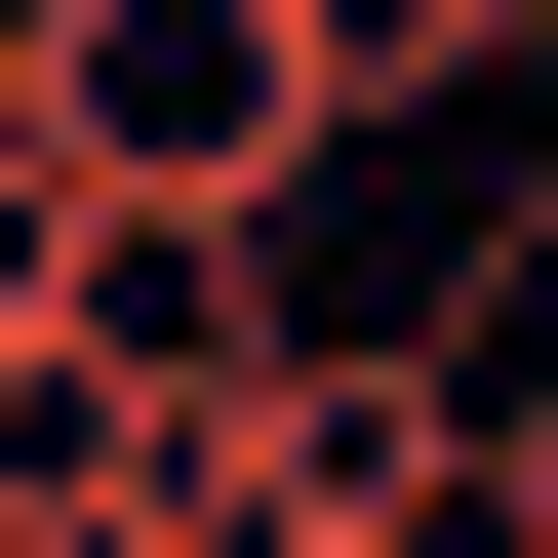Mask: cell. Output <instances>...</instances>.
<instances>
[{"mask_svg": "<svg viewBox=\"0 0 558 558\" xmlns=\"http://www.w3.org/2000/svg\"><path fill=\"white\" fill-rule=\"evenodd\" d=\"M40 160H81V199H279V240H319V199H360V40H319V0H40Z\"/></svg>", "mask_w": 558, "mask_h": 558, "instance_id": "cell-1", "label": "cell"}, {"mask_svg": "<svg viewBox=\"0 0 558 558\" xmlns=\"http://www.w3.org/2000/svg\"><path fill=\"white\" fill-rule=\"evenodd\" d=\"M279 558H478V519H279Z\"/></svg>", "mask_w": 558, "mask_h": 558, "instance_id": "cell-2", "label": "cell"}, {"mask_svg": "<svg viewBox=\"0 0 558 558\" xmlns=\"http://www.w3.org/2000/svg\"><path fill=\"white\" fill-rule=\"evenodd\" d=\"M0 160H40V0H0Z\"/></svg>", "mask_w": 558, "mask_h": 558, "instance_id": "cell-3", "label": "cell"}]
</instances>
